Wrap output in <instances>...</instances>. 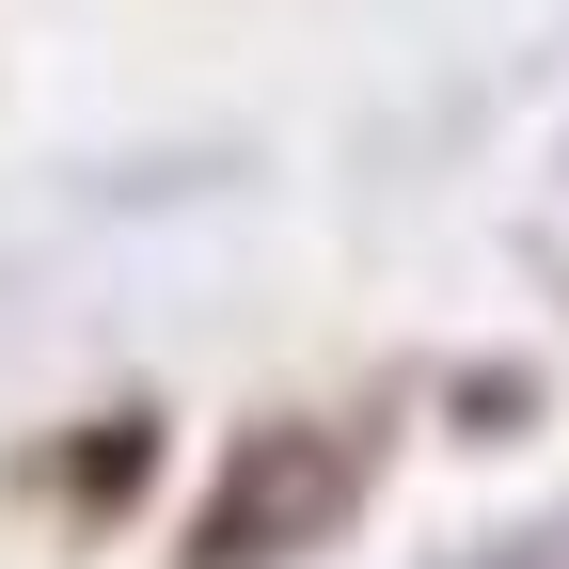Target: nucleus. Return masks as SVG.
<instances>
[{
	"label": "nucleus",
	"instance_id": "nucleus-1",
	"mask_svg": "<svg viewBox=\"0 0 569 569\" xmlns=\"http://www.w3.org/2000/svg\"><path fill=\"white\" fill-rule=\"evenodd\" d=\"M348 490H365V443H348V427H238V459L190 507L174 569H284V553H317L348 522Z\"/></svg>",
	"mask_w": 569,
	"mask_h": 569
},
{
	"label": "nucleus",
	"instance_id": "nucleus-2",
	"mask_svg": "<svg viewBox=\"0 0 569 569\" xmlns=\"http://www.w3.org/2000/svg\"><path fill=\"white\" fill-rule=\"evenodd\" d=\"M142 427H159V411H111V427H96V459H80L96 507H127V490H142Z\"/></svg>",
	"mask_w": 569,
	"mask_h": 569
},
{
	"label": "nucleus",
	"instance_id": "nucleus-3",
	"mask_svg": "<svg viewBox=\"0 0 569 569\" xmlns=\"http://www.w3.org/2000/svg\"><path fill=\"white\" fill-rule=\"evenodd\" d=\"M475 569H538V538H507V553H475Z\"/></svg>",
	"mask_w": 569,
	"mask_h": 569
}]
</instances>
